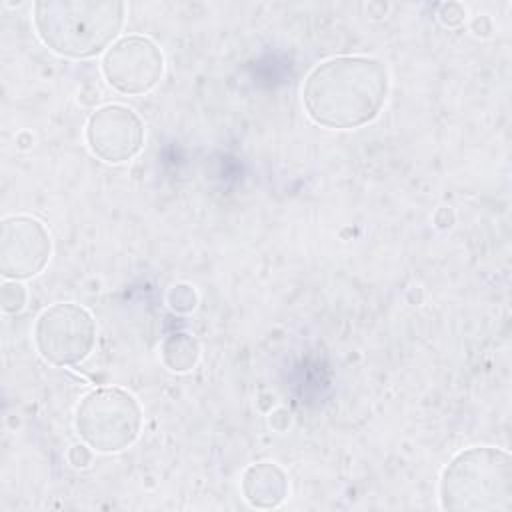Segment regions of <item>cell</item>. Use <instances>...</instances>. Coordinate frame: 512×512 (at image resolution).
<instances>
[{"instance_id":"cell-14","label":"cell","mask_w":512,"mask_h":512,"mask_svg":"<svg viewBox=\"0 0 512 512\" xmlns=\"http://www.w3.org/2000/svg\"><path fill=\"white\" fill-rule=\"evenodd\" d=\"M68 460H70V464H74L76 468H84V466H88V464L92 462V452H90L88 446H84V444H74V446L70 448V452H68Z\"/></svg>"},{"instance_id":"cell-9","label":"cell","mask_w":512,"mask_h":512,"mask_svg":"<svg viewBox=\"0 0 512 512\" xmlns=\"http://www.w3.org/2000/svg\"><path fill=\"white\" fill-rule=\"evenodd\" d=\"M242 494L254 508H276L288 496V478L274 462L250 464L242 474Z\"/></svg>"},{"instance_id":"cell-3","label":"cell","mask_w":512,"mask_h":512,"mask_svg":"<svg viewBox=\"0 0 512 512\" xmlns=\"http://www.w3.org/2000/svg\"><path fill=\"white\" fill-rule=\"evenodd\" d=\"M440 502L454 512H508L512 506V458L494 446L456 454L440 478Z\"/></svg>"},{"instance_id":"cell-11","label":"cell","mask_w":512,"mask_h":512,"mask_svg":"<svg viewBox=\"0 0 512 512\" xmlns=\"http://www.w3.org/2000/svg\"><path fill=\"white\" fill-rule=\"evenodd\" d=\"M26 300H28V292L20 284V280L4 282L2 292H0V302H2L4 312H8V314L20 312L26 306Z\"/></svg>"},{"instance_id":"cell-1","label":"cell","mask_w":512,"mask_h":512,"mask_svg":"<svg viewBox=\"0 0 512 512\" xmlns=\"http://www.w3.org/2000/svg\"><path fill=\"white\" fill-rule=\"evenodd\" d=\"M388 94V70L372 56H336L306 78V114L326 128H358L378 116Z\"/></svg>"},{"instance_id":"cell-13","label":"cell","mask_w":512,"mask_h":512,"mask_svg":"<svg viewBox=\"0 0 512 512\" xmlns=\"http://www.w3.org/2000/svg\"><path fill=\"white\" fill-rule=\"evenodd\" d=\"M464 16H466V10L456 2H448L440 8V20L448 26H458L464 20Z\"/></svg>"},{"instance_id":"cell-2","label":"cell","mask_w":512,"mask_h":512,"mask_svg":"<svg viewBox=\"0 0 512 512\" xmlns=\"http://www.w3.org/2000/svg\"><path fill=\"white\" fill-rule=\"evenodd\" d=\"M126 6L118 0H40L34 26L42 42L66 58L102 52L124 24Z\"/></svg>"},{"instance_id":"cell-6","label":"cell","mask_w":512,"mask_h":512,"mask_svg":"<svg viewBox=\"0 0 512 512\" xmlns=\"http://www.w3.org/2000/svg\"><path fill=\"white\" fill-rule=\"evenodd\" d=\"M162 72V52L146 36H124L102 58L106 82L122 94H144L152 90L160 82Z\"/></svg>"},{"instance_id":"cell-12","label":"cell","mask_w":512,"mask_h":512,"mask_svg":"<svg viewBox=\"0 0 512 512\" xmlns=\"http://www.w3.org/2000/svg\"><path fill=\"white\" fill-rule=\"evenodd\" d=\"M196 292L188 284H176L168 292V304L176 312H190L196 308Z\"/></svg>"},{"instance_id":"cell-8","label":"cell","mask_w":512,"mask_h":512,"mask_svg":"<svg viewBox=\"0 0 512 512\" xmlns=\"http://www.w3.org/2000/svg\"><path fill=\"white\" fill-rule=\"evenodd\" d=\"M86 142L100 160L120 164L140 152L144 144V124L134 110L122 104H108L88 118Z\"/></svg>"},{"instance_id":"cell-5","label":"cell","mask_w":512,"mask_h":512,"mask_svg":"<svg viewBox=\"0 0 512 512\" xmlns=\"http://www.w3.org/2000/svg\"><path fill=\"white\" fill-rule=\"evenodd\" d=\"M36 348L54 366L80 364L94 348L96 324L92 314L74 302L48 306L34 326Z\"/></svg>"},{"instance_id":"cell-10","label":"cell","mask_w":512,"mask_h":512,"mask_svg":"<svg viewBox=\"0 0 512 512\" xmlns=\"http://www.w3.org/2000/svg\"><path fill=\"white\" fill-rule=\"evenodd\" d=\"M200 358L198 342L184 332L170 334L162 342V360L172 372H188Z\"/></svg>"},{"instance_id":"cell-4","label":"cell","mask_w":512,"mask_h":512,"mask_svg":"<svg viewBox=\"0 0 512 512\" xmlns=\"http://www.w3.org/2000/svg\"><path fill=\"white\" fill-rule=\"evenodd\" d=\"M142 408L122 388H98L82 398L76 410L80 438L98 452H120L140 434Z\"/></svg>"},{"instance_id":"cell-7","label":"cell","mask_w":512,"mask_h":512,"mask_svg":"<svg viewBox=\"0 0 512 512\" xmlns=\"http://www.w3.org/2000/svg\"><path fill=\"white\" fill-rule=\"evenodd\" d=\"M52 252L50 234L30 216H6L0 226V272L8 280H26L44 270Z\"/></svg>"}]
</instances>
